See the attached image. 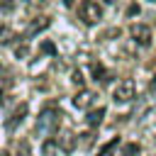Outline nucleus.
Wrapping results in <instances>:
<instances>
[{
	"instance_id": "10",
	"label": "nucleus",
	"mask_w": 156,
	"mask_h": 156,
	"mask_svg": "<svg viewBox=\"0 0 156 156\" xmlns=\"http://www.w3.org/2000/svg\"><path fill=\"white\" fill-rule=\"evenodd\" d=\"M102 117H105V107H98V110H90V112H88L85 122H88L90 127H98V124L102 122Z\"/></svg>"
},
{
	"instance_id": "11",
	"label": "nucleus",
	"mask_w": 156,
	"mask_h": 156,
	"mask_svg": "<svg viewBox=\"0 0 156 156\" xmlns=\"http://www.w3.org/2000/svg\"><path fill=\"white\" fill-rule=\"evenodd\" d=\"M136 154H139V144H124L119 149V154H115V156H136Z\"/></svg>"
},
{
	"instance_id": "14",
	"label": "nucleus",
	"mask_w": 156,
	"mask_h": 156,
	"mask_svg": "<svg viewBox=\"0 0 156 156\" xmlns=\"http://www.w3.org/2000/svg\"><path fill=\"white\" fill-rule=\"evenodd\" d=\"M41 49H44L46 54H56V46H54L51 41H44V44H41Z\"/></svg>"
},
{
	"instance_id": "5",
	"label": "nucleus",
	"mask_w": 156,
	"mask_h": 156,
	"mask_svg": "<svg viewBox=\"0 0 156 156\" xmlns=\"http://www.w3.org/2000/svg\"><path fill=\"white\" fill-rule=\"evenodd\" d=\"M27 112H29V105H27V102H20V105L15 107V112L10 115V119H7V129H10V132H12V129H17V127L24 122Z\"/></svg>"
},
{
	"instance_id": "6",
	"label": "nucleus",
	"mask_w": 156,
	"mask_h": 156,
	"mask_svg": "<svg viewBox=\"0 0 156 156\" xmlns=\"http://www.w3.org/2000/svg\"><path fill=\"white\" fill-rule=\"evenodd\" d=\"M90 71H93V80H95V83H107V80L112 78V76L107 73V68H105L102 63H98V61L90 63Z\"/></svg>"
},
{
	"instance_id": "8",
	"label": "nucleus",
	"mask_w": 156,
	"mask_h": 156,
	"mask_svg": "<svg viewBox=\"0 0 156 156\" xmlns=\"http://www.w3.org/2000/svg\"><path fill=\"white\" fill-rule=\"evenodd\" d=\"M10 85H12V78L5 73V68L0 66V102L5 100V95L10 93Z\"/></svg>"
},
{
	"instance_id": "2",
	"label": "nucleus",
	"mask_w": 156,
	"mask_h": 156,
	"mask_svg": "<svg viewBox=\"0 0 156 156\" xmlns=\"http://www.w3.org/2000/svg\"><path fill=\"white\" fill-rule=\"evenodd\" d=\"M78 17H80L83 24H98L102 20V7L95 0H83L78 5Z\"/></svg>"
},
{
	"instance_id": "15",
	"label": "nucleus",
	"mask_w": 156,
	"mask_h": 156,
	"mask_svg": "<svg viewBox=\"0 0 156 156\" xmlns=\"http://www.w3.org/2000/svg\"><path fill=\"white\" fill-rule=\"evenodd\" d=\"M73 83L76 85H83V73L80 71H73Z\"/></svg>"
},
{
	"instance_id": "7",
	"label": "nucleus",
	"mask_w": 156,
	"mask_h": 156,
	"mask_svg": "<svg viewBox=\"0 0 156 156\" xmlns=\"http://www.w3.org/2000/svg\"><path fill=\"white\" fill-rule=\"evenodd\" d=\"M93 98H95V95H93L90 90H80V93L73 98V105H76V107H80V110H85V107L93 102Z\"/></svg>"
},
{
	"instance_id": "16",
	"label": "nucleus",
	"mask_w": 156,
	"mask_h": 156,
	"mask_svg": "<svg viewBox=\"0 0 156 156\" xmlns=\"http://www.w3.org/2000/svg\"><path fill=\"white\" fill-rule=\"evenodd\" d=\"M63 5H68V7H71V5H73V0H63Z\"/></svg>"
},
{
	"instance_id": "9",
	"label": "nucleus",
	"mask_w": 156,
	"mask_h": 156,
	"mask_svg": "<svg viewBox=\"0 0 156 156\" xmlns=\"http://www.w3.org/2000/svg\"><path fill=\"white\" fill-rule=\"evenodd\" d=\"M44 27H49V17H37V20L32 22V27H27V32H24V37H32V34H37V32H41Z\"/></svg>"
},
{
	"instance_id": "4",
	"label": "nucleus",
	"mask_w": 156,
	"mask_h": 156,
	"mask_svg": "<svg viewBox=\"0 0 156 156\" xmlns=\"http://www.w3.org/2000/svg\"><path fill=\"white\" fill-rule=\"evenodd\" d=\"M129 37H132V41L136 44V46H151V39H154V34H151V27H146V24H132L129 27Z\"/></svg>"
},
{
	"instance_id": "12",
	"label": "nucleus",
	"mask_w": 156,
	"mask_h": 156,
	"mask_svg": "<svg viewBox=\"0 0 156 156\" xmlns=\"http://www.w3.org/2000/svg\"><path fill=\"white\" fill-rule=\"evenodd\" d=\"M7 41H12V29L10 27H0V44H7Z\"/></svg>"
},
{
	"instance_id": "13",
	"label": "nucleus",
	"mask_w": 156,
	"mask_h": 156,
	"mask_svg": "<svg viewBox=\"0 0 156 156\" xmlns=\"http://www.w3.org/2000/svg\"><path fill=\"white\" fill-rule=\"evenodd\" d=\"M0 10L2 12H12L15 10V0H0Z\"/></svg>"
},
{
	"instance_id": "3",
	"label": "nucleus",
	"mask_w": 156,
	"mask_h": 156,
	"mask_svg": "<svg viewBox=\"0 0 156 156\" xmlns=\"http://www.w3.org/2000/svg\"><path fill=\"white\" fill-rule=\"evenodd\" d=\"M134 95H136V88H134L132 80H122V83H117L115 90H112V100H115L117 105H127V102H132Z\"/></svg>"
},
{
	"instance_id": "1",
	"label": "nucleus",
	"mask_w": 156,
	"mask_h": 156,
	"mask_svg": "<svg viewBox=\"0 0 156 156\" xmlns=\"http://www.w3.org/2000/svg\"><path fill=\"white\" fill-rule=\"evenodd\" d=\"M58 122H61V112L56 107H46L37 122V132L39 134H54L58 129Z\"/></svg>"
}]
</instances>
